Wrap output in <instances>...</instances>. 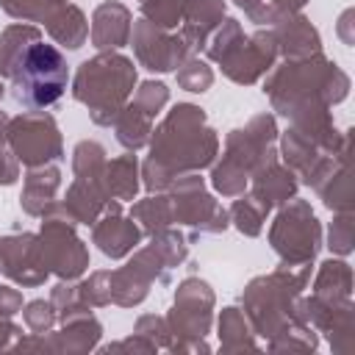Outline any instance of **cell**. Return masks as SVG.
<instances>
[{
  "label": "cell",
  "instance_id": "cell-1",
  "mask_svg": "<svg viewBox=\"0 0 355 355\" xmlns=\"http://www.w3.org/2000/svg\"><path fill=\"white\" fill-rule=\"evenodd\" d=\"M69 80V69L64 55L44 42H31L19 50L11 67V89L17 103L25 108H47L53 105Z\"/></svg>",
  "mask_w": 355,
  "mask_h": 355
}]
</instances>
